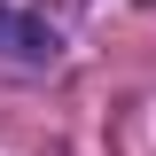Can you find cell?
Here are the masks:
<instances>
[{"label": "cell", "mask_w": 156, "mask_h": 156, "mask_svg": "<svg viewBox=\"0 0 156 156\" xmlns=\"http://www.w3.org/2000/svg\"><path fill=\"white\" fill-rule=\"evenodd\" d=\"M55 55H62L55 23H39L31 8H8V0H0V62H23V70H39V62H55Z\"/></svg>", "instance_id": "6da1fadb"}]
</instances>
